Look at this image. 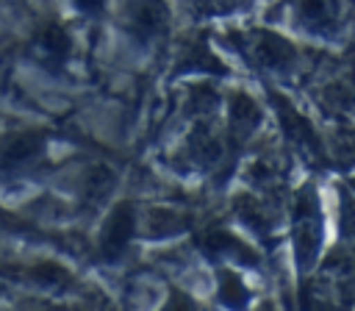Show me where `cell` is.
<instances>
[{
	"instance_id": "7",
	"label": "cell",
	"mask_w": 355,
	"mask_h": 311,
	"mask_svg": "<svg viewBox=\"0 0 355 311\" xmlns=\"http://www.w3.org/2000/svg\"><path fill=\"white\" fill-rule=\"evenodd\" d=\"M39 50H42L50 61H55V64L64 61V58L69 56V50H72V39H69L67 28L58 25V22L42 28V33H39Z\"/></svg>"
},
{
	"instance_id": "13",
	"label": "cell",
	"mask_w": 355,
	"mask_h": 311,
	"mask_svg": "<svg viewBox=\"0 0 355 311\" xmlns=\"http://www.w3.org/2000/svg\"><path fill=\"white\" fill-rule=\"evenodd\" d=\"M103 3H105V0H75V6H78L83 14H97V11L103 8Z\"/></svg>"
},
{
	"instance_id": "2",
	"label": "cell",
	"mask_w": 355,
	"mask_h": 311,
	"mask_svg": "<svg viewBox=\"0 0 355 311\" xmlns=\"http://www.w3.org/2000/svg\"><path fill=\"white\" fill-rule=\"evenodd\" d=\"M169 19L164 0H128L125 3V25L139 39H153L164 31Z\"/></svg>"
},
{
	"instance_id": "6",
	"label": "cell",
	"mask_w": 355,
	"mask_h": 311,
	"mask_svg": "<svg viewBox=\"0 0 355 311\" xmlns=\"http://www.w3.org/2000/svg\"><path fill=\"white\" fill-rule=\"evenodd\" d=\"M258 122H261V111H258L255 100L244 92H236L233 100H230V125H233V131L244 139L250 131H255Z\"/></svg>"
},
{
	"instance_id": "14",
	"label": "cell",
	"mask_w": 355,
	"mask_h": 311,
	"mask_svg": "<svg viewBox=\"0 0 355 311\" xmlns=\"http://www.w3.org/2000/svg\"><path fill=\"white\" fill-rule=\"evenodd\" d=\"M352 186H355V183H352Z\"/></svg>"
},
{
	"instance_id": "9",
	"label": "cell",
	"mask_w": 355,
	"mask_h": 311,
	"mask_svg": "<svg viewBox=\"0 0 355 311\" xmlns=\"http://www.w3.org/2000/svg\"><path fill=\"white\" fill-rule=\"evenodd\" d=\"M28 280L42 289H61L69 283V272L55 261H39L28 269Z\"/></svg>"
},
{
	"instance_id": "11",
	"label": "cell",
	"mask_w": 355,
	"mask_h": 311,
	"mask_svg": "<svg viewBox=\"0 0 355 311\" xmlns=\"http://www.w3.org/2000/svg\"><path fill=\"white\" fill-rule=\"evenodd\" d=\"M114 189V172L108 167H92L83 178V194L89 200H103Z\"/></svg>"
},
{
	"instance_id": "8",
	"label": "cell",
	"mask_w": 355,
	"mask_h": 311,
	"mask_svg": "<svg viewBox=\"0 0 355 311\" xmlns=\"http://www.w3.org/2000/svg\"><path fill=\"white\" fill-rule=\"evenodd\" d=\"M336 0H297V17L308 28H324L336 19Z\"/></svg>"
},
{
	"instance_id": "5",
	"label": "cell",
	"mask_w": 355,
	"mask_h": 311,
	"mask_svg": "<svg viewBox=\"0 0 355 311\" xmlns=\"http://www.w3.org/2000/svg\"><path fill=\"white\" fill-rule=\"evenodd\" d=\"M202 247H205V253H211V255H227V258H236V261H255V255L236 239V236H230V233H225V230H208L205 236H202Z\"/></svg>"
},
{
	"instance_id": "4",
	"label": "cell",
	"mask_w": 355,
	"mask_h": 311,
	"mask_svg": "<svg viewBox=\"0 0 355 311\" xmlns=\"http://www.w3.org/2000/svg\"><path fill=\"white\" fill-rule=\"evenodd\" d=\"M252 56L263 67L283 69V67H288L294 61V47L286 39H280V36H275L269 31H258L255 33V44H252Z\"/></svg>"
},
{
	"instance_id": "10",
	"label": "cell",
	"mask_w": 355,
	"mask_h": 311,
	"mask_svg": "<svg viewBox=\"0 0 355 311\" xmlns=\"http://www.w3.org/2000/svg\"><path fill=\"white\" fill-rule=\"evenodd\" d=\"M219 297H222V303L227 305V308H244L247 305V300H250V292H247V286L239 280V275H233V272H222L219 275Z\"/></svg>"
},
{
	"instance_id": "1",
	"label": "cell",
	"mask_w": 355,
	"mask_h": 311,
	"mask_svg": "<svg viewBox=\"0 0 355 311\" xmlns=\"http://www.w3.org/2000/svg\"><path fill=\"white\" fill-rule=\"evenodd\" d=\"M133 230H136V211H133L130 203H119L108 214V219L103 225V233H100V255L105 261H116L125 253Z\"/></svg>"
},
{
	"instance_id": "3",
	"label": "cell",
	"mask_w": 355,
	"mask_h": 311,
	"mask_svg": "<svg viewBox=\"0 0 355 311\" xmlns=\"http://www.w3.org/2000/svg\"><path fill=\"white\" fill-rule=\"evenodd\" d=\"M44 150V136L39 133H14L0 144V167L6 169H19L39 158Z\"/></svg>"
},
{
	"instance_id": "12",
	"label": "cell",
	"mask_w": 355,
	"mask_h": 311,
	"mask_svg": "<svg viewBox=\"0 0 355 311\" xmlns=\"http://www.w3.org/2000/svg\"><path fill=\"white\" fill-rule=\"evenodd\" d=\"M161 311H197V308H194V303H191L189 297H183L180 292H175V294L169 297V303H166Z\"/></svg>"
}]
</instances>
